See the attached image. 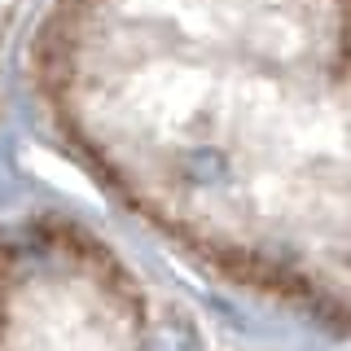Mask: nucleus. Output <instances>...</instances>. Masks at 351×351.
<instances>
[{
  "instance_id": "1",
  "label": "nucleus",
  "mask_w": 351,
  "mask_h": 351,
  "mask_svg": "<svg viewBox=\"0 0 351 351\" xmlns=\"http://www.w3.org/2000/svg\"><path fill=\"white\" fill-rule=\"evenodd\" d=\"M0 351H285L62 211L0 228Z\"/></svg>"
}]
</instances>
